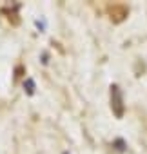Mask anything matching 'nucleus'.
Masks as SVG:
<instances>
[{"label":"nucleus","mask_w":147,"mask_h":154,"mask_svg":"<svg viewBox=\"0 0 147 154\" xmlns=\"http://www.w3.org/2000/svg\"><path fill=\"white\" fill-rule=\"evenodd\" d=\"M24 87H27V93H29V94H33V93H35V82H33L31 78H27V80H26Z\"/></svg>","instance_id":"nucleus-1"},{"label":"nucleus","mask_w":147,"mask_h":154,"mask_svg":"<svg viewBox=\"0 0 147 154\" xmlns=\"http://www.w3.org/2000/svg\"><path fill=\"white\" fill-rule=\"evenodd\" d=\"M36 27H38L40 31H44V29H45V20H44V18H42V20H36Z\"/></svg>","instance_id":"nucleus-2"}]
</instances>
